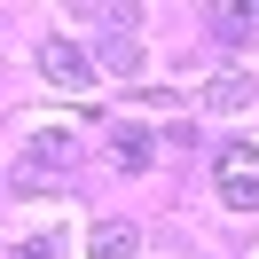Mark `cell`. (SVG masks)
Returning a JSON list of instances; mask_svg holds the SVG:
<instances>
[{"instance_id": "cell-8", "label": "cell", "mask_w": 259, "mask_h": 259, "mask_svg": "<svg viewBox=\"0 0 259 259\" xmlns=\"http://www.w3.org/2000/svg\"><path fill=\"white\" fill-rule=\"evenodd\" d=\"M243 32H251V8H212V39H228V48H236Z\"/></svg>"}, {"instance_id": "cell-5", "label": "cell", "mask_w": 259, "mask_h": 259, "mask_svg": "<svg viewBox=\"0 0 259 259\" xmlns=\"http://www.w3.org/2000/svg\"><path fill=\"white\" fill-rule=\"evenodd\" d=\"M87 251H95V259H134V251H142V236H134V220H95Z\"/></svg>"}, {"instance_id": "cell-4", "label": "cell", "mask_w": 259, "mask_h": 259, "mask_svg": "<svg viewBox=\"0 0 259 259\" xmlns=\"http://www.w3.org/2000/svg\"><path fill=\"white\" fill-rule=\"evenodd\" d=\"M149 157H157V134H142V126H118L110 134V165L118 173H142Z\"/></svg>"}, {"instance_id": "cell-2", "label": "cell", "mask_w": 259, "mask_h": 259, "mask_svg": "<svg viewBox=\"0 0 259 259\" xmlns=\"http://www.w3.org/2000/svg\"><path fill=\"white\" fill-rule=\"evenodd\" d=\"M39 79L48 87H95V63H87V48H71L55 32V39H39Z\"/></svg>"}, {"instance_id": "cell-6", "label": "cell", "mask_w": 259, "mask_h": 259, "mask_svg": "<svg viewBox=\"0 0 259 259\" xmlns=\"http://www.w3.org/2000/svg\"><path fill=\"white\" fill-rule=\"evenodd\" d=\"M102 71L134 79V71H142V39H134V32H110V39H102Z\"/></svg>"}, {"instance_id": "cell-7", "label": "cell", "mask_w": 259, "mask_h": 259, "mask_svg": "<svg viewBox=\"0 0 259 259\" xmlns=\"http://www.w3.org/2000/svg\"><path fill=\"white\" fill-rule=\"evenodd\" d=\"M204 102L212 110H243V102H251V79H243V71H220V79L204 87Z\"/></svg>"}, {"instance_id": "cell-1", "label": "cell", "mask_w": 259, "mask_h": 259, "mask_svg": "<svg viewBox=\"0 0 259 259\" xmlns=\"http://www.w3.org/2000/svg\"><path fill=\"white\" fill-rule=\"evenodd\" d=\"M212 189H220L228 212H259V149L251 142H228L212 157Z\"/></svg>"}, {"instance_id": "cell-9", "label": "cell", "mask_w": 259, "mask_h": 259, "mask_svg": "<svg viewBox=\"0 0 259 259\" xmlns=\"http://www.w3.org/2000/svg\"><path fill=\"white\" fill-rule=\"evenodd\" d=\"M8 259H63V236H24Z\"/></svg>"}, {"instance_id": "cell-3", "label": "cell", "mask_w": 259, "mask_h": 259, "mask_svg": "<svg viewBox=\"0 0 259 259\" xmlns=\"http://www.w3.org/2000/svg\"><path fill=\"white\" fill-rule=\"evenodd\" d=\"M48 173H71V134H32V149L16 165V189H39Z\"/></svg>"}]
</instances>
